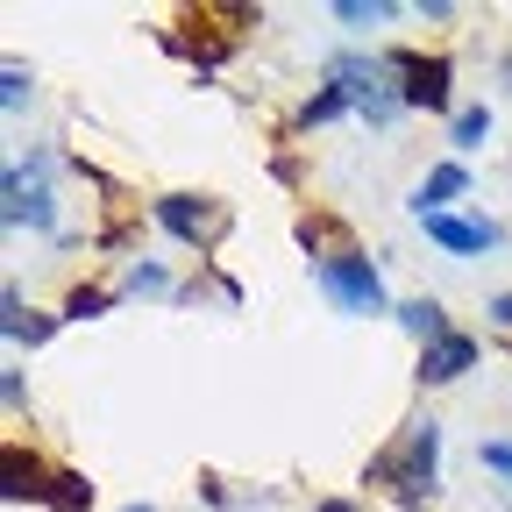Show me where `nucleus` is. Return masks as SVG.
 <instances>
[{
  "instance_id": "1",
  "label": "nucleus",
  "mask_w": 512,
  "mask_h": 512,
  "mask_svg": "<svg viewBox=\"0 0 512 512\" xmlns=\"http://www.w3.org/2000/svg\"><path fill=\"white\" fill-rule=\"evenodd\" d=\"M363 484L399 491L406 505L434 498V491H441V420H434V413H427V420H413V427L399 434V448H384V456L363 470Z\"/></svg>"
},
{
  "instance_id": "2",
  "label": "nucleus",
  "mask_w": 512,
  "mask_h": 512,
  "mask_svg": "<svg viewBox=\"0 0 512 512\" xmlns=\"http://www.w3.org/2000/svg\"><path fill=\"white\" fill-rule=\"evenodd\" d=\"M328 86H342L349 114L370 121V128H392L406 114V93H399V79H392V64H384V57H356V50L328 57Z\"/></svg>"
},
{
  "instance_id": "3",
  "label": "nucleus",
  "mask_w": 512,
  "mask_h": 512,
  "mask_svg": "<svg viewBox=\"0 0 512 512\" xmlns=\"http://www.w3.org/2000/svg\"><path fill=\"white\" fill-rule=\"evenodd\" d=\"M313 285L328 292V306H335V313H356V320H370V313H392V306H384V271L370 264L363 249L313 256Z\"/></svg>"
},
{
  "instance_id": "4",
  "label": "nucleus",
  "mask_w": 512,
  "mask_h": 512,
  "mask_svg": "<svg viewBox=\"0 0 512 512\" xmlns=\"http://www.w3.org/2000/svg\"><path fill=\"white\" fill-rule=\"evenodd\" d=\"M8 228H36V235H50L57 228V200H50V157L43 150H29V164L15 157L8 164Z\"/></svg>"
},
{
  "instance_id": "5",
  "label": "nucleus",
  "mask_w": 512,
  "mask_h": 512,
  "mask_svg": "<svg viewBox=\"0 0 512 512\" xmlns=\"http://www.w3.org/2000/svg\"><path fill=\"white\" fill-rule=\"evenodd\" d=\"M150 221H157L171 242H185V249H214L221 228H228V207H221V200H200V192H164V200L150 207Z\"/></svg>"
},
{
  "instance_id": "6",
  "label": "nucleus",
  "mask_w": 512,
  "mask_h": 512,
  "mask_svg": "<svg viewBox=\"0 0 512 512\" xmlns=\"http://www.w3.org/2000/svg\"><path fill=\"white\" fill-rule=\"evenodd\" d=\"M392 64V79H399V93H406V107H427V114H448V57H427V50H392L384 57Z\"/></svg>"
},
{
  "instance_id": "7",
  "label": "nucleus",
  "mask_w": 512,
  "mask_h": 512,
  "mask_svg": "<svg viewBox=\"0 0 512 512\" xmlns=\"http://www.w3.org/2000/svg\"><path fill=\"white\" fill-rule=\"evenodd\" d=\"M420 228H427V242L448 249V256H491V249L505 242V228L484 221V214H427Z\"/></svg>"
},
{
  "instance_id": "8",
  "label": "nucleus",
  "mask_w": 512,
  "mask_h": 512,
  "mask_svg": "<svg viewBox=\"0 0 512 512\" xmlns=\"http://www.w3.org/2000/svg\"><path fill=\"white\" fill-rule=\"evenodd\" d=\"M463 370H477V335L456 328V335H441V342L420 349V370H413V377H420V384H456Z\"/></svg>"
},
{
  "instance_id": "9",
  "label": "nucleus",
  "mask_w": 512,
  "mask_h": 512,
  "mask_svg": "<svg viewBox=\"0 0 512 512\" xmlns=\"http://www.w3.org/2000/svg\"><path fill=\"white\" fill-rule=\"evenodd\" d=\"M470 192V171H463V157H448V164H434L420 185H413V214L427 221V214H456V200Z\"/></svg>"
},
{
  "instance_id": "10",
  "label": "nucleus",
  "mask_w": 512,
  "mask_h": 512,
  "mask_svg": "<svg viewBox=\"0 0 512 512\" xmlns=\"http://www.w3.org/2000/svg\"><path fill=\"white\" fill-rule=\"evenodd\" d=\"M0 470H8V484H0V498H8V505H22V498H36V505H43V491H50V470H43L36 456L8 448V456H0Z\"/></svg>"
},
{
  "instance_id": "11",
  "label": "nucleus",
  "mask_w": 512,
  "mask_h": 512,
  "mask_svg": "<svg viewBox=\"0 0 512 512\" xmlns=\"http://www.w3.org/2000/svg\"><path fill=\"white\" fill-rule=\"evenodd\" d=\"M0 328H8V342H15V349H22V342H29V349H36V342H50V320H43V313H29L15 285L0 292Z\"/></svg>"
},
{
  "instance_id": "12",
  "label": "nucleus",
  "mask_w": 512,
  "mask_h": 512,
  "mask_svg": "<svg viewBox=\"0 0 512 512\" xmlns=\"http://www.w3.org/2000/svg\"><path fill=\"white\" fill-rule=\"evenodd\" d=\"M399 313V328L427 349V342H441V335H456V328H448V313H441V299H406V306H392Z\"/></svg>"
},
{
  "instance_id": "13",
  "label": "nucleus",
  "mask_w": 512,
  "mask_h": 512,
  "mask_svg": "<svg viewBox=\"0 0 512 512\" xmlns=\"http://www.w3.org/2000/svg\"><path fill=\"white\" fill-rule=\"evenodd\" d=\"M50 512H93V484L79 470H50V491H43Z\"/></svg>"
},
{
  "instance_id": "14",
  "label": "nucleus",
  "mask_w": 512,
  "mask_h": 512,
  "mask_svg": "<svg viewBox=\"0 0 512 512\" xmlns=\"http://www.w3.org/2000/svg\"><path fill=\"white\" fill-rule=\"evenodd\" d=\"M448 143H456L463 157H470V150H484V143H491V107H463L456 121H448Z\"/></svg>"
},
{
  "instance_id": "15",
  "label": "nucleus",
  "mask_w": 512,
  "mask_h": 512,
  "mask_svg": "<svg viewBox=\"0 0 512 512\" xmlns=\"http://www.w3.org/2000/svg\"><path fill=\"white\" fill-rule=\"evenodd\" d=\"M121 292H128V299H164V292H171V271L150 264V256H136V264H128V278H121Z\"/></svg>"
},
{
  "instance_id": "16",
  "label": "nucleus",
  "mask_w": 512,
  "mask_h": 512,
  "mask_svg": "<svg viewBox=\"0 0 512 512\" xmlns=\"http://www.w3.org/2000/svg\"><path fill=\"white\" fill-rule=\"evenodd\" d=\"M342 114H349V93L320 79V93H313V100L299 107V128H320V121H342Z\"/></svg>"
},
{
  "instance_id": "17",
  "label": "nucleus",
  "mask_w": 512,
  "mask_h": 512,
  "mask_svg": "<svg viewBox=\"0 0 512 512\" xmlns=\"http://www.w3.org/2000/svg\"><path fill=\"white\" fill-rule=\"evenodd\" d=\"M335 22H349V29H377V22H392V0H335Z\"/></svg>"
},
{
  "instance_id": "18",
  "label": "nucleus",
  "mask_w": 512,
  "mask_h": 512,
  "mask_svg": "<svg viewBox=\"0 0 512 512\" xmlns=\"http://www.w3.org/2000/svg\"><path fill=\"white\" fill-rule=\"evenodd\" d=\"M114 306V292H100V285H79L72 299H64V320H100Z\"/></svg>"
},
{
  "instance_id": "19",
  "label": "nucleus",
  "mask_w": 512,
  "mask_h": 512,
  "mask_svg": "<svg viewBox=\"0 0 512 512\" xmlns=\"http://www.w3.org/2000/svg\"><path fill=\"white\" fill-rule=\"evenodd\" d=\"M29 93H36V86H29V72L8 57V64H0V107H8V114H22V100H29Z\"/></svg>"
},
{
  "instance_id": "20",
  "label": "nucleus",
  "mask_w": 512,
  "mask_h": 512,
  "mask_svg": "<svg viewBox=\"0 0 512 512\" xmlns=\"http://www.w3.org/2000/svg\"><path fill=\"white\" fill-rule=\"evenodd\" d=\"M477 463H484L491 477H505V484H512V434H491V441H477Z\"/></svg>"
},
{
  "instance_id": "21",
  "label": "nucleus",
  "mask_w": 512,
  "mask_h": 512,
  "mask_svg": "<svg viewBox=\"0 0 512 512\" xmlns=\"http://www.w3.org/2000/svg\"><path fill=\"white\" fill-rule=\"evenodd\" d=\"M0 399H8V406H22V399H29V384H22V370H0Z\"/></svg>"
},
{
  "instance_id": "22",
  "label": "nucleus",
  "mask_w": 512,
  "mask_h": 512,
  "mask_svg": "<svg viewBox=\"0 0 512 512\" xmlns=\"http://www.w3.org/2000/svg\"><path fill=\"white\" fill-rule=\"evenodd\" d=\"M484 313H491V328H505V335H512V292H498Z\"/></svg>"
},
{
  "instance_id": "23",
  "label": "nucleus",
  "mask_w": 512,
  "mask_h": 512,
  "mask_svg": "<svg viewBox=\"0 0 512 512\" xmlns=\"http://www.w3.org/2000/svg\"><path fill=\"white\" fill-rule=\"evenodd\" d=\"M313 512H363V505H349V498H320Z\"/></svg>"
},
{
  "instance_id": "24",
  "label": "nucleus",
  "mask_w": 512,
  "mask_h": 512,
  "mask_svg": "<svg viewBox=\"0 0 512 512\" xmlns=\"http://www.w3.org/2000/svg\"><path fill=\"white\" fill-rule=\"evenodd\" d=\"M121 512H157V505H121Z\"/></svg>"
}]
</instances>
